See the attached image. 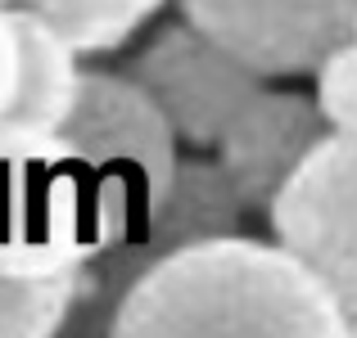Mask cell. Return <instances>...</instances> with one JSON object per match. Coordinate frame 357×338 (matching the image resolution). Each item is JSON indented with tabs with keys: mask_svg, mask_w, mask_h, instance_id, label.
Returning a JSON list of instances; mask_svg holds the SVG:
<instances>
[{
	"mask_svg": "<svg viewBox=\"0 0 357 338\" xmlns=\"http://www.w3.org/2000/svg\"><path fill=\"white\" fill-rule=\"evenodd\" d=\"M105 338H353V316L285 243L222 234L149 266Z\"/></svg>",
	"mask_w": 357,
	"mask_h": 338,
	"instance_id": "cell-1",
	"label": "cell"
},
{
	"mask_svg": "<svg viewBox=\"0 0 357 338\" xmlns=\"http://www.w3.org/2000/svg\"><path fill=\"white\" fill-rule=\"evenodd\" d=\"M59 136L86 167L100 252L127 243L158 212L181 172L176 127L127 72L86 68Z\"/></svg>",
	"mask_w": 357,
	"mask_h": 338,
	"instance_id": "cell-2",
	"label": "cell"
},
{
	"mask_svg": "<svg viewBox=\"0 0 357 338\" xmlns=\"http://www.w3.org/2000/svg\"><path fill=\"white\" fill-rule=\"evenodd\" d=\"M96 252L100 230L77 149L59 131L0 122V271L73 275Z\"/></svg>",
	"mask_w": 357,
	"mask_h": 338,
	"instance_id": "cell-3",
	"label": "cell"
},
{
	"mask_svg": "<svg viewBox=\"0 0 357 338\" xmlns=\"http://www.w3.org/2000/svg\"><path fill=\"white\" fill-rule=\"evenodd\" d=\"M285 243L357 321V131H331L267 208Z\"/></svg>",
	"mask_w": 357,
	"mask_h": 338,
	"instance_id": "cell-4",
	"label": "cell"
},
{
	"mask_svg": "<svg viewBox=\"0 0 357 338\" xmlns=\"http://www.w3.org/2000/svg\"><path fill=\"white\" fill-rule=\"evenodd\" d=\"M127 77L149 90V99L167 113L181 145L190 149H218L236 113L262 90V72H253L190 18L158 27L127 63Z\"/></svg>",
	"mask_w": 357,
	"mask_h": 338,
	"instance_id": "cell-5",
	"label": "cell"
},
{
	"mask_svg": "<svg viewBox=\"0 0 357 338\" xmlns=\"http://www.w3.org/2000/svg\"><path fill=\"white\" fill-rule=\"evenodd\" d=\"M181 18L262 77H303L357 32V0H176Z\"/></svg>",
	"mask_w": 357,
	"mask_h": 338,
	"instance_id": "cell-6",
	"label": "cell"
},
{
	"mask_svg": "<svg viewBox=\"0 0 357 338\" xmlns=\"http://www.w3.org/2000/svg\"><path fill=\"white\" fill-rule=\"evenodd\" d=\"M326 136H331V122L317 95L258 90L218 140V163L236 181L240 199L267 212Z\"/></svg>",
	"mask_w": 357,
	"mask_h": 338,
	"instance_id": "cell-7",
	"label": "cell"
},
{
	"mask_svg": "<svg viewBox=\"0 0 357 338\" xmlns=\"http://www.w3.org/2000/svg\"><path fill=\"white\" fill-rule=\"evenodd\" d=\"M14 23H18V90L5 122L59 131L63 118L73 113L82 72H86L77 63L82 54L59 27H50L45 18L27 14L18 5H14Z\"/></svg>",
	"mask_w": 357,
	"mask_h": 338,
	"instance_id": "cell-8",
	"label": "cell"
},
{
	"mask_svg": "<svg viewBox=\"0 0 357 338\" xmlns=\"http://www.w3.org/2000/svg\"><path fill=\"white\" fill-rule=\"evenodd\" d=\"M14 5L59 27L77 45V54H109L127 45L163 9V0H14Z\"/></svg>",
	"mask_w": 357,
	"mask_h": 338,
	"instance_id": "cell-9",
	"label": "cell"
},
{
	"mask_svg": "<svg viewBox=\"0 0 357 338\" xmlns=\"http://www.w3.org/2000/svg\"><path fill=\"white\" fill-rule=\"evenodd\" d=\"M77 307V271L73 275L23 280L0 271V338H59Z\"/></svg>",
	"mask_w": 357,
	"mask_h": 338,
	"instance_id": "cell-10",
	"label": "cell"
},
{
	"mask_svg": "<svg viewBox=\"0 0 357 338\" xmlns=\"http://www.w3.org/2000/svg\"><path fill=\"white\" fill-rule=\"evenodd\" d=\"M312 77H317V104H321L331 131H357V32L326 54Z\"/></svg>",
	"mask_w": 357,
	"mask_h": 338,
	"instance_id": "cell-11",
	"label": "cell"
},
{
	"mask_svg": "<svg viewBox=\"0 0 357 338\" xmlns=\"http://www.w3.org/2000/svg\"><path fill=\"white\" fill-rule=\"evenodd\" d=\"M14 90H18V23L14 5H0V122L14 104Z\"/></svg>",
	"mask_w": 357,
	"mask_h": 338,
	"instance_id": "cell-12",
	"label": "cell"
},
{
	"mask_svg": "<svg viewBox=\"0 0 357 338\" xmlns=\"http://www.w3.org/2000/svg\"><path fill=\"white\" fill-rule=\"evenodd\" d=\"M353 338H357V321H353Z\"/></svg>",
	"mask_w": 357,
	"mask_h": 338,
	"instance_id": "cell-13",
	"label": "cell"
},
{
	"mask_svg": "<svg viewBox=\"0 0 357 338\" xmlns=\"http://www.w3.org/2000/svg\"><path fill=\"white\" fill-rule=\"evenodd\" d=\"M0 5H14V0H0Z\"/></svg>",
	"mask_w": 357,
	"mask_h": 338,
	"instance_id": "cell-14",
	"label": "cell"
}]
</instances>
